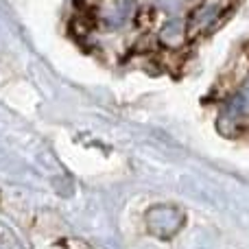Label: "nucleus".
Returning a JSON list of instances; mask_svg holds the SVG:
<instances>
[{
    "instance_id": "obj_3",
    "label": "nucleus",
    "mask_w": 249,
    "mask_h": 249,
    "mask_svg": "<svg viewBox=\"0 0 249 249\" xmlns=\"http://www.w3.org/2000/svg\"><path fill=\"white\" fill-rule=\"evenodd\" d=\"M247 74H249V46L241 53V57L234 59L232 64H230V68L219 77L214 90H212V96H216V99H225V96H230L238 86H241L243 79H245Z\"/></svg>"
},
{
    "instance_id": "obj_1",
    "label": "nucleus",
    "mask_w": 249,
    "mask_h": 249,
    "mask_svg": "<svg viewBox=\"0 0 249 249\" xmlns=\"http://www.w3.org/2000/svg\"><path fill=\"white\" fill-rule=\"evenodd\" d=\"M238 0H203L201 7L195 9L186 22V37L195 39L203 33H212L223 22V13H230Z\"/></svg>"
},
{
    "instance_id": "obj_2",
    "label": "nucleus",
    "mask_w": 249,
    "mask_h": 249,
    "mask_svg": "<svg viewBox=\"0 0 249 249\" xmlns=\"http://www.w3.org/2000/svg\"><path fill=\"white\" fill-rule=\"evenodd\" d=\"M184 223V214L175 206H155L146 212V225L151 232H155L160 238H168L175 234Z\"/></svg>"
},
{
    "instance_id": "obj_6",
    "label": "nucleus",
    "mask_w": 249,
    "mask_h": 249,
    "mask_svg": "<svg viewBox=\"0 0 249 249\" xmlns=\"http://www.w3.org/2000/svg\"><path fill=\"white\" fill-rule=\"evenodd\" d=\"M133 20H136V24L140 26V29H149V26L155 22V7H144V9H140V11L133 16Z\"/></svg>"
},
{
    "instance_id": "obj_7",
    "label": "nucleus",
    "mask_w": 249,
    "mask_h": 249,
    "mask_svg": "<svg viewBox=\"0 0 249 249\" xmlns=\"http://www.w3.org/2000/svg\"><path fill=\"white\" fill-rule=\"evenodd\" d=\"M118 4H121V7H127V4H131V0H116Z\"/></svg>"
},
{
    "instance_id": "obj_5",
    "label": "nucleus",
    "mask_w": 249,
    "mask_h": 249,
    "mask_svg": "<svg viewBox=\"0 0 249 249\" xmlns=\"http://www.w3.org/2000/svg\"><path fill=\"white\" fill-rule=\"evenodd\" d=\"M186 37V29H181L179 22H171V24L164 26V31L160 33V42L168 44V46H179V42Z\"/></svg>"
},
{
    "instance_id": "obj_4",
    "label": "nucleus",
    "mask_w": 249,
    "mask_h": 249,
    "mask_svg": "<svg viewBox=\"0 0 249 249\" xmlns=\"http://www.w3.org/2000/svg\"><path fill=\"white\" fill-rule=\"evenodd\" d=\"M94 26H96V20L90 11H81L72 22H70V31H72L79 39H86L88 35L94 31Z\"/></svg>"
}]
</instances>
